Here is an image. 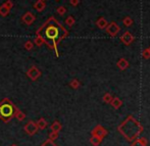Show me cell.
<instances>
[{
  "instance_id": "obj_17",
  "label": "cell",
  "mask_w": 150,
  "mask_h": 146,
  "mask_svg": "<svg viewBox=\"0 0 150 146\" xmlns=\"http://www.w3.org/2000/svg\"><path fill=\"white\" fill-rule=\"evenodd\" d=\"M10 12V9L8 7H6L5 4H2L1 6H0V16H3V18H5V16H8V13Z\"/></svg>"
},
{
  "instance_id": "obj_13",
  "label": "cell",
  "mask_w": 150,
  "mask_h": 146,
  "mask_svg": "<svg viewBox=\"0 0 150 146\" xmlns=\"http://www.w3.org/2000/svg\"><path fill=\"white\" fill-rule=\"evenodd\" d=\"M110 104L115 109H119L120 107L122 105V101L120 100L119 97H113L112 100H111V102H110Z\"/></svg>"
},
{
  "instance_id": "obj_18",
  "label": "cell",
  "mask_w": 150,
  "mask_h": 146,
  "mask_svg": "<svg viewBox=\"0 0 150 146\" xmlns=\"http://www.w3.org/2000/svg\"><path fill=\"white\" fill-rule=\"evenodd\" d=\"M101 141H102V139L99 138V137H97V136H92L90 138V143L93 146H98L101 143Z\"/></svg>"
},
{
  "instance_id": "obj_1",
  "label": "cell",
  "mask_w": 150,
  "mask_h": 146,
  "mask_svg": "<svg viewBox=\"0 0 150 146\" xmlns=\"http://www.w3.org/2000/svg\"><path fill=\"white\" fill-rule=\"evenodd\" d=\"M36 35L40 36L43 39L44 43L53 51H55L58 57L59 53L57 51V45L64 38L69 36V31L56 21L53 16H50L36 32Z\"/></svg>"
},
{
  "instance_id": "obj_28",
  "label": "cell",
  "mask_w": 150,
  "mask_h": 146,
  "mask_svg": "<svg viewBox=\"0 0 150 146\" xmlns=\"http://www.w3.org/2000/svg\"><path fill=\"white\" fill-rule=\"evenodd\" d=\"M40 146H58V145H56L55 143H54V141H51V140H49V139H47L43 144H41Z\"/></svg>"
},
{
  "instance_id": "obj_2",
  "label": "cell",
  "mask_w": 150,
  "mask_h": 146,
  "mask_svg": "<svg viewBox=\"0 0 150 146\" xmlns=\"http://www.w3.org/2000/svg\"><path fill=\"white\" fill-rule=\"evenodd\" d=\"M119 131L127 138L128 141H134L143 131V127L137 120L130 116L120 126H119Z\"/></svg>"
},
{
  "instance_id": "obj_29",
  "label": "cell",
  "mask_w": 150,
  "mask_h": 146,
  "mask_svg": "<svg viewBox=\"0 0 150 146\" xmlns=\"http://www.w3.org/2000/svg\"><path fill=\"white\" fill-rule=\"evenodd\" d=\"M142 56H143V58H145V59H149L150 58V53H149V51H148V49H144L142 51Z\"/></svg>"
},
{
  "instance_id": "obj_24",
  "label": "cell",
  "mask_w": 150,
  "mask_h": 146,
  "mask_svg": "<svg viewBox=\"0 0 150 146\" xmlns=\"http://www.w3.org/2000/svg\"><path fill=\"white\" fill-rule=\"evenodd\" d=\"M58 135H59V133H57V132H50L49 134H48V139L49 140H51V141H55L56 139L58 138Z\"/></svg>"
},
{
  "instance_id": "obj_6",
  "label": "cell",
  "mask_w": 150,
  "mask_h": 146,
  "mask_svg": "<svg viewBox=\"0 0 150 146\" xmlns=\"http://www.w3.org/2000/svg\"><path fill=\"white\" fill-rule=\"evenodd\" d=\"M105 30H106V33L108 34V35H110L111 37H115V36L120 33V28L115 22H111L110 24L107 25V27L105 28Z\"/></svg>"
},
{
  "instance_id": "obj_19",
  "label": "cell",
  "mask_w": 150,
  "mask_h": 146,
  "mask_svg": "<svg viewBox=\"0 0 150 146\" xmlns=\"http://www.w3.org/2000/svg\"><path fill=\"white\" fill-rule=\"evenodd\" d=\"M69 86H71L73 89H75V90H77V89L80 88L81 83H80V81L78 79H73L71 82H69Z\"/></svg>"
},
{
  "instance_id": "obj_8",
  "label": "cell",
  "mask_w": 150,
  "mask_h": 146,
  "mask_svg": "<svg viewBox=\"0 0 150 146\" xmlns=\"http://www.w3.org/2000/svg\"><path fill=\"white\" fill-rule=\"evenodd\" d=\"M134 40H135V37L132 35V33H131V32H129V31L125 32V33L120 36V41H122V43H124L125 45H127V46L131 45V44L134 42Z\"/></svg>"
},
{
  "instance_id": "obj_34",
  "label": "cell",
  "mask_w": 150,
  "mask_h": 146,
  "mask_svg": "<svg viewBox=\"0 0 150 146\" xmlns=\"http://www.w3.org/2000/svg\"><path fill=\"white\" fill-rule=\"evenodd\" d=\"M56 1H58V0H56Z\"/></svg>"
},
{
  "instance_id": "obj_23",
  "label": "cell",
  "mask_w": 150,
  "mask_h": 146,
  "mask_svg": "<svg viewBox=\"0 0 150 146\" xmlns=\"http://www.w3.org/2000/svg\"><path fill=\"white\" fill-rule=\"evenodd\" d=\"M65 25H67L69 27H73L74 25H75V23H76V20H75V18L74 16H67V20H65Z\"/></svg>"
},
{
  "instance_id": "obj_16",
  "label": "cell",
  "mask_w": 150,
  "mask_h": 146,
  "mask_svg": "<svg viewBox=\"0 0 150 146\" xmlns=\"http://www.w3.org/2000/svg\"><path fill=\"white\" fill-rule=\"evenodd\" d=\"M96 25H97V27H98L99 29L103 30V29L106 28L107 25H108V23H107V21L105 20L104 18H99L98 20H97V22H96Z\"/></svg>"
},
{
  "instance_id": "obj_20",
  "label": "cell",
  "mask_w": 150,
  "mask_h": 146,
  "mask_svg": "<svg viewBox=\"0 0 150 146\" xmlns=\"http://www.w3.org/2000/svg\"><path fill=\"white\" fill-rule=\"evenodd\" d=\"M14 118H16L18 120H20V122H22V120H24L25 118H26V115H25L22 111L18 109V111H16V115H14Z\"/></svg>"
},
{
  "instance_id": "obj_9",
  "label": "cell",
  "mask_w": 150,
  "mask_h": 146,
  "mask_svg": "<svg viewBox=\"0 0 150 146\" xmlns=\"http://www.w3.org/2000/svg\"><path fill=\"white\" fill-rule=\"evenodd\" d=\"M35 21H36V16L30 11L26 12V13L22 16V22L24 23L25 25H27V26H31Z\"/></svg>"
},
{
  "instance_id": "obj_22",
  "label": "cell",
  "mask_w": 150,
  "mask_h": 146,
  "mask_svg": "<svg viewBox=\"0 0 150 146\" xmlns=\"http://www.w3.org/2000/svg\"><path fill=\"white\" fill-rule=\"evenodd\" d=\"M112 95H111V93H105L104 95H103V97H102V100L104 101L105 103H110L111 102V100H112Z\"/></svg>"
},
{
  "instance_id": "obj_7",
  "label": "cell",
  "mask_w": 150,
  "mask_h": 146,
  "mask_svg": "<svg viewBox=\"0 0 150 146\" xmlns=\"http://www.w3.org/2000/svg\"><path fill=\"white\" fill-rule=\"evenodd\" d=\"M91 134H92V136H97V137H99V138L103 139L107 135V130L104 128V127L98 125V126H96L94 129H93Z\"/></svg>"
},
{
  "instance_id": "obj_4",
  "label": "cell",
  "mask_w": 150,
  "mask_h": 146,
  "mask_svg": "<svg viewBox=\"0 0 150 146\" xmlns=\"http://www.w3.org/2000/svg\"><path fill=\"white\" fill-rule=\"evenodd\" d=\"M24 130L29 136H34V135L38 133L39 128H38L37 123L36 122H34V120H29V122L24 126Z\"/></svg>"
},
{
  "instance_id": "obj_33",
  "label": "cell",
  "mask_w": 150,
  "mask_h": 146,
  "mask_svg": "<svg viewBox=\"0 0 150 146\" xmlns=\"http://www.w3.org/2000/svg\"><path fill=\"white\" fill-rule=\"evenodd\" d=\"M147 49H148V51H149V53H150V46H149L148 48H147Z\"/></svg>"
},
{
  "instance_id": "obj_25",
  "label": "cell",
  "mask_w": 150,
  "mask_h": 146,
  "mask_svg": "<svg viewBox=\"0 0 150 146\" xmlns=\"http://www.w3.org/2000/svg\"><path fill=\"white\" fill-rule=\"evenodd\" d=\"M24 47L26 50H28V51H31L32 49H33L34 47V43L32 41H30V40H28V41H26V43L24 44Z\"/></svg>"
},
{
  "instance_id": "obj_31",
  "label": "cell",
  "mask_w": 150,
  "mask_h": 146,
  "mask_svg": "<svg viewBox=\"0 0 150 146\" xmlns=\"http://www.w3.org/2000/svg\"><path fill=\"white\" fill-rule=\"evenodd\" d=\"M69 3H71V5H73V6H77V5H79L80 0H69Z\"/></svg>"
},
{
  "instance_id": "obj_30",
  "label": "cell",
  "mask_w": 150,
  "mask_h": 146,
  "mask_svg": "<svg viewBox=\"0 0 150 146\" xmlns=\"http://www.w3.org/2000/svg\"><path fill=\"white\" fill-rule=\"evenodd\" d=\"M6 5V7H8L9 9H11L12 7H13V2L11 1V0H7V1L4 3Z\"/></svg>"
},
{
  "instance_id": "obj_32",
  "label": "cell",
  "mask_w": 150,
  "mask_h": 146,
  "mask_svg": "<svg viewBox=\"0 0 150 146\" xmlns=\"http://www.w3.org/2000/svg\"><path fill=\"white\" fill-rule=\"evenodd\" d=\"M10 146H18V145H16V144H11Z\"/></svg>"
},
{
  "instance_id": "obj_5",
  "label": "cell",
  "mask_w": 150,
  "mask_h": 146,
  "mask_svg": "<svg viewBox=\"0 0 150 146\" xmlns=\"http://www.w3.org/2000/svg\"><path fill=\"white\" fill-rule=\"evenodd\" d=\"M41 75H42L41 71H40L37 67H35V65L31 67L30 69L27 71V76L30 78L32 81H37V80L41 77Z\"/></svg>"
},
{
  "instance_id": "obj_15",
  "label": "cell",
  "mask_w": 150,
  "mask_h": 146,
  "mask_svg": "<svg viewBox=\"0 0 150 146\" xmlns=\"http://www.w3.org/2000/svg\"><path fill=\"white\" fill-rule=\"evenodd\" d=\"M36 123H37V126H38V128H39L40 130H44V129H46V128H47V126H48L47 120H46L44 118H40Z\"/></svg>"
},
{
  "instance_id": "obj_21",
  "label": "cell",
  "mask_w": 150,
  "mask_h": 146,
  "mask_svg": "<svg viewBox=\"0 0 150 146\" xmlns=\"http://www.w3.org/2000/svg\"><path fill=\"white\" fill-rule=\"evenodd\" d=\"M122 24H124L125 27H131L133 25V18L131 16H126L122 20Z\"/></svg>"
},
{
  "instance_id": "obj_14",
  "label": "cell",
  "mask_w": 150,
  "mask_h": 146,
  "mask_svg": "<svg viewBox=\"0 0 150 146\" xmlns=\"http://www.w3.org/2000/svg\"><path fill=\"white\" fill-rule=\"evenodd\" d=\"M50 128H51L52 132L59 133L61 131V129H62V125H61L58 120H54V122L52 123V125H51V127H50Z\"/></svg>"
},
{
  "instance_id": "obj_3",
  "label": "cell",
  "mask_w": 150,
  "mask_h": 146,
  "mask_svg": "<svg viewBox=\"0 0 150 146\" xmlns=\"http://www.w3.org/2000/svg\"><path fill=\"white\" fill-rule=\"evenodd\" d=\"M18 107L14 105V103L8 98H4L0 101V120L4 124H8L12 118H14Z\"/></svg>"
},
{
  "instance_id": "obj_27",
  "label": "cell",
  "mask_w": 150,
  "mask_h": 146,
  "mask_svg": "<svg viewBox=\"0 0 150 146\" xmlns=\"http://www.w3.org/2000/svg\"><path fill=\"white\" fill-rule=\"evenodd\" d=\"M56 12H57L59 16H64L65 12H67V8L64 6H59V7L56 9Z\"/></svg>"
},
{
  "instance_id": "obj_10",
  "label": "cell",
  "mask_w": 150,
  "mask_h": 146,
  "mask_svg": "<svg viewBox=\"0 0 150 146\" xmlns=\"http://www.w3.org/2000/svg\"><path fill=\"white\" fill-rule=\"evenodd\" d=\"M117 67H119L120 71H125V69H127L129 67V61L127 60L126 58L122 57V58H120L119 60H117Z\"/></svg>"
},
{
  "instance_id": "obj_26",
  "label": "cell",
  "mask_w": 150,
  "mask_h": 146,
  "mask_svg": "<svg viewBox=\"0 0 150 146\" xmlns=\"http://www.w3.org/2000/svg\"><path fill=\"white\" fill-rule=\"evenodd\" d=\"M34 43H35L38 47H40V46H42L44 44V41H43V39L40 37V36H37V37H36V39L34 40Z\"/></svg>"
},
{
  "instance_id": "obj_11",
  "label": "cell",
  "mask_w": 150,
  "mask_h": 146,
  "mask_svg": "<svg viewBox=\"0 0 150 146\" xmlns=\"http://www.w3.org/2000/svg\"><path fill=\"white\" fill-rule=\"evenodd\" d=\"M45 7H46V3L44 0H38V1L34 4V8L39 12L43 11V10L45 9Z\"/></svg>"
},
{
  "instance_id": "obj_12",
  "label": "cell",
  "mask_w": 150,
  "mask_h": 146,
  "mask_svg": "<svg viewBox=\"0 0 150 146\" xmlns=\"http://www.w3.org/2000/svg\"><path fill=\"white\" fill-rule=\"evenodd\" d=\"M131 146H147V139L142 137V138H139L137 140H134Z\"/></svg>"
}]
</instances>
